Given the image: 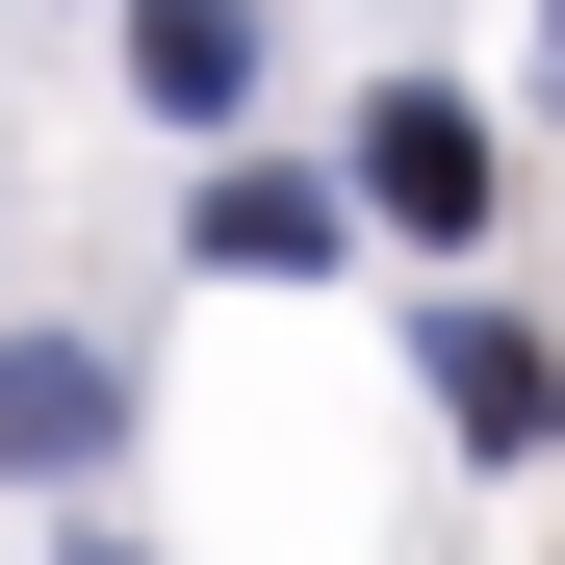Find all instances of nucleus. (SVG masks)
Listing matches in <instances>:
<instances>
[{
	"label": "nucleus",
	"instance_id": "f03ea898",
	"mask_svg": "<svg viewBox=\"0 0 565 565\" xmlns=\"http://www.w3.org/2000/svg\"><path fill=\"white\" fill-rule=\"evenodd\" d=\"M412 360H437V437L462 462H565V334L540 309H437Z\"/></svg>",
	"mask_w": 565,
	"mask_h": 565
},
{
	"label": "nucleus",
	"instance_id": "0eeeda50",
	"mask_svg": "<svg viewBox=\"0 0 565 565\" xmlns=\"http://www.w3.org/2000/svg\"><path fill=\"white\" fill-rule=\"evenodd\" d=\"M540 77H565V0H540Z\"/></svg>",
	"mask_w": 565,
	"mask_h": 565
},
{
	"label": "nucleus",
	"instance_id": "20e7f679",
	"mask_svg": "<svg viewBox=\"0 0 565 565\" xmlns=\"http://www.w3.org/2000/svg\"><path fill=\"white\" fill-rule=\"evenodd\" d=\"M129 104L154 129H232L257 104V0H129Z\"/></svg>",
	"mask_w": 565,
	"mask_h": 565
},
{
	"label": "nucleus",
	"instance_id": "39448f33",
	"mask_svg": "<svg viewBox=\"0 0 565 565\" xmlns=\"http://www.w3.org/2000/svg\"><path fill=\"white\" fill-rule=\"evenodd\" d=\"M206 257H232V282H309V257H334V180H206Z\"/></svg>",
	"mask_w": 565,
	"mask_h": 565
},
{
	"label": "nucleus",
	"instance_id": "423d86ee",
	"mask_svg": "<svg viewBox=\"0 0 565 565\" xmlns=\"http://www.w3.org/2000/svg\"><path fill=\"white\" fill-rule=\"evenodd\" d=\"M52 565H129V540H52Z\"/></svg>",
	"mask_w": 565,
	"mask_h": 565
},
{
	"label": "nucleus",
	"instance_id": "f257e3e1",
	"mask_svg": "<svg viewBox=\"0 0 565 565\" xmlns=\"http://www.w3.org/2000/svg\"><path fill=\"white\" fill-rule=\"evenodd\" d=\"M489 180H514V154H489V104H462V77H386V104H360V206H386V232L462 257V232H489Z\"/></svg>",
	"mask_w": 565,
	"mask_h": 565
},
{
	"label": "nucleus",
	"instance_id": "7ed1b4c3",
	"mask_svg": "<svg viewBox=\"0 0 565 565\" xmlns=\"http://www.w3.org/2000/svg\"><path fill=\"white\" fill-rule=\"evenodd\" d=\"M129 462V360L104 334H0V489H104Z\"/></svg>",
	"mask_w": 565,
	"mask_h": 565
}]
</instances>
